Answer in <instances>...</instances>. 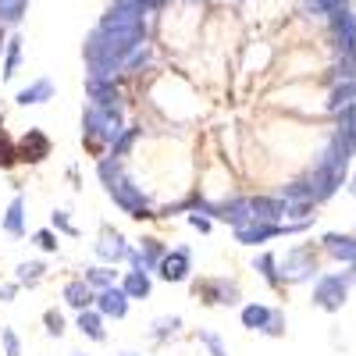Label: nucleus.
<instances>
[{
  "mask_svg": "<svg viewBox=\"0 0 356 356\" xmlns=\"http://www.w3.org/2000/svg\"><path fill=\"white\" fill-rule=\"evenodd\" d=\"M4 342H8V356H18V342H15L11 332H4Z\"/></svg>",
  "mask_w": 356,
  "mask_h": 356,
  "instance_id": "18",
  "label": "nucleus"
},
{
  "mask_svg": "<svg viewBox=\"0 0 356 356\" xmlns=\"http://www.w3.org/2000/svg\"><path fill=\"white\" fill-rule=\"evenodd\" d=\"M8 232H22V200H15L8 211Z\"/></svg>",
  "mask_w": 356,
  "mask_h": 356,
  "instance_id": "14",
  "label": "nucleus"
},
{
  "mask_svg": "<svg viewBox=\"0 0 356 356\" xmlns=\"http://www.w3.org/2000/svg\"><path fill=\"white\" fill-rule=\"evenodd\" d=\"M18 161V154H15V146H11V139H8V132L0 129V168H11Z\"/></svg>",
  "mask_w": 356,
  "mask_h": 356,
  "instance_id": "11",
  "label": "nucleus"
},
{
  "mask_svg": "<svg viewBox=\"0 0 356 356\" xmlns=\"http://www.w3.org/2000/svg\"><path fill=\"white\" fill-rule=\"evenodd\" d=\"M332 111H349V107H356V82H349V86H342V89H335V97H332V104H328Z\"/></svg>",
  "mask_w": 356,
  "mask_h": 356,
  "instance_id": "9",
  "label": "nucleus"
},
{
  "mask_svg": "<svg viewBox=\"0 0 356 356\" xmlns=\"http://www.w3.org/2000/svg\"><path fill=\"white\" fill-rule=\"evenodd\" d=\"M324 246H328L332 257L356 264V239H353V235H335V232H332V235H324Z\"/></svg>",
  "mask_w": 356,
  "mask_h": 356,
  "instance_id": "5",
  "label": "nucleus"
},
{
  "mask_svg": "<svg viewBox=\"0 0 356 356\" xmlns=\"http://www.w3.org/2000/svg\"><path fill=\"white\" fill-rule=\"evenodd\" d=\"M186 267H189V250H175V257L161 264V275L168 282H178V278H186Z\"/></svg>",
  "mask_w": 356,
  "mask_h": 356,
  "instance_id": "6",
  "label": "nucleus"
},
{
  "mask_svg": "<svg viewBox=\"0 0 356 356\" xmlns=\"http://www.w3.org/2000/svg\"><path fill=\"white\" fill-rule=\"evenodd\" d=\"M75 356H79V353H75Z\"/></svg>",
  "mask_w": 356,
  "mask_h": 356,
  "instance_id": "20",
  "label": "nucleus"
},
{
  "mask_svg": "<svg viewBox=\"0 0 356 356\" xmlns=\"http://www.w3.org/2000/svg\"><path fill=\"white\" fill-rule=\"evenodd\" d=\"M50 93H54V86L47 82V79H40L36 86H29V89H22V104H43V100H50Z\"/></svg>",
  "mask_w": 356,
  "mask_h": 356,
  "instance_id": "7",
  "label": "nucleus"
},
{
  "mask_svg": "<svg viewBox=\"0 0 356 356\" xmlns=\"http://www.w3.org/2000/svg\"><path fill=\"white\" fill-rule=\"evenodd\" d=\"M36 243H40L43 250H54V246H57V243H54V235H50V232H40V235H36Z\"/></svg>",
  "mask_w": 356,
  "mask_h": 356,
  "instance_id": "16",
  "label": "nucleus"
},
{
  "mask_svg": "<svg viewBox=\"0 0 356 356\" xmlns=\"http://www.w3.org/2000/svg\"><path fill=\"white\" fill-rule=\"evenodd\" d=\"M68 303L72 307H89V289H86V282H75V285H68Z\"/></svg>",
  "mask_w": 356,
  "mask_h": 356,
  "instance_id": "10",
  "label": "nucleus"
},
{
  "mask_svg": "<svg viewBox=\"0 0 356 356\" xmlns=\"http://www.w3.org/2000/svg\"><path fill=\"white\" fill-rule=\"evenodd\" d=\"M349 189H353V193H356V175H353V186H349Z\"/></svg>",
  "mask_w": 356,
  "mask_h": 356,
  "instance_id": "19",
  "label": "nucleus"
},
{
  "mask_svg": "<svg viewBox=\"0 0 356 356\" xmlns=\"http://www.w3.org/2000/svg\"><path fill=\"white\" fill-rule=\"evenodd\" d=\"M125 307H129V303H125V292H111V289H107V292L100 296V310H104V314L122 317V314H125Z\"/></svg>",
  "mask_w": 356,
  "mask_h": 356,
  "instance_id": "8",
  "label": "nucleus"
},
{
  "mask_svg": "<svg viewBox=\"0 0 356 356\" xmlns=\"http://www.w3.org/2000/svg\"><path fill=\"white\" fill-rule=\"evenodd\" d=\"M200 339H203V342H207V346H211V353H214V356H228V353H225V346H221V342H218V335H207V332H203V335H200Z\"/></svg>",
  "mask_w": 356,
  "mask_h": 356,
  "instance_id": "15",
  "label": "nucleus"
},
{
  "mask_svg": "<svg viewBox=\"0 0 356 356\" xmlns=\"http://www.w3.org/2000/svg\"><path fill=\"white\" fill-rule=\"evenodd\" d=\"M15 154H18V161H43L50 154V139L43 132H36V129H29V136L18 143Z\"/></svg>",
  "mask_w": 356,
  "mask_h": 356,
  "instance_id": "4",
  "label": "nucleus"
},
{
  "mask_svg": "<svg viewBox=\"0 0 356 356\" xmlns=\"http://www.w3.org/2000/svg\"><path fill=\"white\" fill-rule=\"evenodd\" d=\"M47 321H50V332H54V335H61V324H65L61 314H47Z\"/></svg>",
  "mask_w": 356,
  "mask_h": 356,
  "instance_id": "17",
  "label": "nucleus"
},
{
  "mask_svg": "<svg viewBox=\"0 0 356 356\" xmlns=\"http://www.w3.org/2000/svg\"><path fill=\"white\" fill-rule=\"evenodd\" d=\"M314 271H317V264H314V253L310 250H292L285 257V264H282V275L292 278V282H300V278H307Z\"/></svg>",
  "mask_w": 356,
  "mask_h": 356,
  "instance_id": "3",
  "label": "nucleus"
},
{
  "mask_svg": "<svg viewBox=\"0 0 356 356\" xmlns=\"http://www.w3.org/2000/svg\"><path fill=\"white\" fill-rule=\"evenodd\" d=\"M79 328H82V332H89L93 339H104V332H100V321H97L93 314H89V317L82 314V317H79Z\"/></svg>",
  "mask_w": 356,
  "mask_h": 356,
  "instance_id": "13",
  "label": "nucleus"
},
{
  "mask_svg": "<svg viewBox=\"0 0 356 356\" xmlns=\"http://www.w3.org/2000/svg\"><path fill=\"white\" fill-rule=\"evenodd\" d=\"M243 324H246V328H253V332H271V335H278V332H282V314L267 310V307H246V310H243Z\"/></svg>",
  "mask_w": 356,
  "mask_h": 356,
  "instance_id": "2",
  "label": "nucleus"
},
{
  "mask_svg": "<svg viewBox=\"0 0 356 356\" xmlns=\"http://www.w3.org/2000/svg\"><path fill=\"white\" fill-rule=\"evenodd\" d=\"M356 278V275H353ZM353 278H342V275H328V278H321L317 289H314V303L324 307V310H339L346 303V289Z\"/></svg>",
  "mask_w": 356,
  "mask_h": 356,
  "instance_id": "1",
  "label": "nucleus"
},
{
  "mask_svg": "<svg viewBox=\"0 0 356 356\" xmlns=\"http://www.w3.org/2000/svg\"><path fill=\"white\" fill-rule=\"evenodd\" d=\"M125 292H132V296H146V292H150V282H146V275L136 271V275L125 282Z\"/></svg>",
  "mask_w": 356,
  "mask_h": 356,
  "instance_id": "12",
  "label": "nucleus"
}]
</instances>
